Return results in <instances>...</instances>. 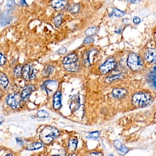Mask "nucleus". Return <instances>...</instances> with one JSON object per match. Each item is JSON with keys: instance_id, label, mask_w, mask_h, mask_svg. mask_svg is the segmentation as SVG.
<instances>
[{"instance_id": "nucleus-29", "label": "nucleus", "mask_w": 156, "mask_h": 156, "mask_svg": "<svg viewBox=\"0 0 156 156\" xmlns=\"http://www.w3.org/2000/svg\"><path fill=\"white\" fill-rule=\"evenodd\" d=\"M5 61H6V58L3 55L0 53V66L4 65Z\"/></svg>"}, {"instance_id": "nucleus-5", "label": "nucleus", "mask_w": 156, "mask_h": 156, "mask_svg": "<svg viewBox=\"0 0 156 156\" xmlns=\"http://www.w3.org/2000/svg\"><path fill=\"white\" fill-rule=\"evenodd\" d=\"M116 66H117V62L116 60L113 58H111L107 59L103 64L100 66L99 70L101 74L102 75H105L115 68Z\"/></svg>"}, {"instance_id": "nucleus-24", "label": "nucleus", "mask_w": 156, "mask_h": 156, "mask_svg": "<svg viewBox=\"0 0 156 156\" xmlns=\"http://www.w3.org/2000/svg\"><path fill=\"white\" fill-rule=\"evenodd\" d=\"M98 29L95 27H89L86 30L85 33L87 36H91L97 33Z\"/></svg>"}, {"instance_id": "nucleus-25", "label": "nucleus", "mask_w": 156, "mask_h": 156, "mask_svg": "<svg viewBox=\"0 0 156 156\" xmlns=\"http://www.w3.org/2000/svg\"><path fill=\"white\" fill-rule=\"evenodd\" d=\"M62 15L61 14L58 15L57 16L54 17V23L55 26L56 27H59L61 24L62 21Z\"/></svg>"}, {"instance_id": "nucleus-4", "label": "nucleus", "mask_w": 156, "mask_h": 156, "mask_svg": "<svg viewBox=\"0 0 156 156\" xmlns=\"http://www.w3.org/2000/svg\"><path fill=\"white\" fill-rule=\"evenodd\" d=\"M22 100L21 95L17 93H13L7 96L5 102L13 109H16L20 106Z\"/></svg>"}, {"instance_id": "nucleus-14", "label": "nucleus", "mask_w": 156, "mask_h": 156, "mask_svg": "<svg viewBox=\"0 0 156 156\" xmlns=\"http://www.w3.org/2000/svg\"><path fill=\"white\" fill-rule=\"evenodd\" d=\"M127 90L123 88H116L114 89L112 91L113 96L115 98H122L127 94Z\"/></svg>"}, {"instance_id": "nucleus-28", "label": "nucleus", "mask_w": 156, "mask_h": 156, "mask_svg": "<svg viewBox=\"0 0 156 156\" xmlns=\"http://www.w3.org/2000/svg\"><path fill=\"white\" fill-rule=\"evenodd\" d=\"M100 133L98 131L97 132H93L91 133L88 136H87L88 138H92V139H98L100 136Z\"/></svg>"}, {"instance_id": "nucleus-37", "label": "nucleus", "mask_w": 156, "mask_h": 156, "mask_svg": "<svg viewBox=\"0 0 156 156\" xmlns=\"http://www.w3.org/2000/svg\"><path fill=\"white\" fill-rule=\"evenodd\" d=\"M4 156H14L12 154H7L5 155Z\"/></svg>"}, {"instance_id": "nucleus-39", "label": "nucleus", "mask_w": 156, "mask_h": 156, "mask_svg": "<svg viewBox=\"0 0 156 156\" xmlns=\"http://www.w3.org/2000/svg\"><path fill=\"white\" fill-rule=\"evenodd\" d=\"M51 156H60L59 155L55 154V155H52Z\"/></svg>"}, {"instance_id": "nucleus-16", "label": "nucleus", "mask_w": 156, "mask_h": 156, "mask_svg": "<svg viewBox=\"0 0 156 156\" xmlns=\"http://www.w3.org/2000/svg\"><path fill=\"white\" fill-rule=\"evenodd\" d=\"M43 147V143L40 142H35L27 145L26 147V149L29 151H33V150H38L42 148Z\"/></svg>"}, {"instance_id": "nucleus-22", "label": "nucleus", "mask_w": 156, "mask_h": 156, "mask_svg": "<svg viewBox=\"0 0 156 156\" xmlns=\"http://www.w3.org/2000/svg\"><path fill=\"white\" fill-rule=\"evenodd\" d=\"M54 67L50 66H46L44 68L43 71V74L45 76H48L53 72Z\"/></svg>"}, {"instance_id": "nucleus-27", "label": "nucleus", "mask_w": 156, "mask_h": 156, "mask_svg": "<svg viewBox=\"0 0 156 156\" xmlns=\"http://www.w3.org/2000/svg\"><path fill=\"white\" fill-rule=\"evenodd\" d=\"M37 115L39 118H46L49 116V113L45 110H40L38 112Z\"/></svg>"}, {"instance_id": "nucleus-2", "label": "nucleus", "mask_w": 156, "mask_h": 156, "mask_svg": "<svg viewBox=\"0 0 156 156\" xmlns=\"http://www.w3.org/2000/svg\"><path fill=\"white\" fill-rule=\"evenodd\" d=\"M152 101L151 94L147 93H137L133 95L132 102L137 107H143L149 105Z\"/></svg>"}, {"instance_id": "nucleus-3", "label": "nucleus", "mask_w": 156, "mask_h": 156, "mask_svg": "<svg viewBox=\"0 0 156 156\" xmlns=\"http://www.w3.org/2000/svg\"><path fill=\"white\" fill-rule=\"evenodd\" d=\"M127 64L130 69L133 71H138L143 67V62L142 58L137 54L132 53L128 56Z\"/></svg>"}, {"instance_id": "nucleus-12", "label": "nucleus", "mask_w": 156, "mask_h": 156, "mask_svg": "<svg viewBox=\"0 0 156 156\" xmlns=\"http://www.w3.org/2000/svg\"><path fill=\"white\" fill-rule=\"evenodd\" d=\"M78 57L76 54H71L65 57L63 60V65H69L78 62Z\"/></svg>"}, {"instance_id": "nucleus-36", "label": "nucleus", "mask_w": 156, "mask_h": 156, "mask_svg": "<svg viewBox=\"0 0 156 156\" xmlns=\"http://www.w3.org/2000/svg\"><path fill=\"white\" fill-rule=\"evenodd\" d=\"M16 142H17L18 144H23V141L22 140V139H20L19 138H17L16 139Z\"/></svg>"}, {"instance_id": "nucleus-21", "label": "nucleus", "mask_w": 156, "mask_h": 156, "mask_svg": "<svg viewBox=\"0 0 156 156\" xmlns=\"http://www.w3.org/2000/svg\"><path fill=\"white\" fill-rule=\"evenodd\" d=\"M123 77L122 75L121 74H117V75H114V76H111L107 77L105 79V82L107 83H111L113 81L115 80H118V79H122Z\"/></svg>"}, {"instance_id": "nucleus-41", "label": "nucleus", "mask_w": 156, "mask_h": 156, "mask_svg": "<svg viewBox=\"0 0 156 156\" xmlns=\"http://www.w3.org/2000/svg\"><path fill=\"white\" fill-rule=\"evenodd\" d=\"M1 123H2V122H0V124H1Z\"/></svg>"}, {"instance_id": "nucleus-20", "label": "nucleus", "mask_w": 156, "mask_h": 156, "mask_svg": "<svg viewBox=\"0 0 156 156\" xmlns=\"http://www.w3.org/2000/svg\"><path fill=\"white\" fill-rule=\"evenodd\" d=\"M125 14V13L123 11H121L119 9L114 8L113 9L112 12L109 14V16L111 17L112 16H116V17H119L123 16Z\"/></svg>"}, {"instance_id": "nucleus-33", "label": "nucleus", "mask_w": 156, "mask_h": 156, "mask_svg": "<svg viewBox=\"0 0 156 156\" xmlns=\"http://www.w3.org/2000/svg\"><path fill=\"white\" fill-rule=\"evenodd\" d=\"M133 22L134 23L136 24H138L140 23V22H141V19L139 17H134L133 19Z\"/></svg>"}, {"instance_id": "nucleus-10", "label": "nucleus", "mask_w": 156, "mask_h": 156, "mask_svg": "<svg viewBox=\"0 0 156 156\" xmlns=\"http://www.w3.org/2000/svg\"><path fill=\"white\" fill-rule=\"evenodd\" d=\"M51 5L56 10H62L67 7V0H51Z\"/></svg>"}, {"instance_id": "nucleus-11", "label": "nucleus", "mask_w": 156, "mask_h": 156, "mask_svg": "<svg viewBox=\"0 0 156 156\" xmlns=\"http://www.w3.org/2000/svg\"><path fill=\"white\" fill-rule=\"evenodd\" d=\"M53 106L55 110H59L61 106V93L60 91L55 93L53 97Z\"/></svg>"}, {"instance_id": "nucleus-38", "label": "nucleus", "mask_w": 156, "mask_h": 156, "mask_svg": "<svg viewBox=\"0 0 156 156\" xmlns=\"http://www.w3.org/2000/svg\"><path fill=\"white\" fill-rule=\"evenodd\" d=\"M67 156H77L76 154H70L69 155H68Z\"/></svg>"}, {"instance_id": "nucleus-8", "label": "nucleus", "mask_w": 156, "mask_h": 156, "mask_svg": "<svg viewBox=\"0 0 156 156\" xmlns=\"http://www.w3.org/2000/svg\"><path fill=\"white\" fill-rule=\"evenodd\" d=\"M35 89V86L32 84H29L26 86L21 92V97L22 100L24 101H27Z\"/></svg>"}, {"instance_id": "nucleus-1", "label": "nucleus", "mask_w": 156, "mask_h": 156, "mask_svg": "<svg viewBox=\"0 0 156 156\" xmlns=\"http://www.w3.org/2000/svg\"><path fill=\"white\" fill-rule=\"evenodd\" d=\"M59 130L51 126L45 127L40 132L39 139L41 143L46 145L51 144L59 135Z\"/></svg>"}, {"instance_id": "nucleus-6", "label": "nucleus", "mask_w": 156, "mask_h": 156, "mask_svg": "<svg viewBox=\"0 0 156 156\" xmlns=\"http://www.w3.org/2000/svg\"><path fill=\"white\" fill-rule=\"evenodd\" d=\"M37 71L32 66L25 65L22 68V75L26 80H34L36 76Z\"/></svg>"}, {"instance_id": "nucleus-40", "label": "nucleus", "mask_w": 156, "mask_h": 156, "mask_svg": "<svg viewBox=\"0 0 156 156\" xmlns=\"http://www.w3.org/2000/svg\"><path fill=\"white\" fill-rule=\"evenodd\" d=\"M113 156V155H112V154H110V155H109V156Z\"/></svg>"}, {"instance_id": "nucleus-35", "label": "nucleus", "mask_w": 156, "mask_h": 156, "mask_svg": "<svg viewBox=\"0 0 156 156\" xmlns=\"http://www.w3.org/2000/svg\"><path fill=\"white\" fill-rule=\"evenodd\" d=\"M142 1V0H126L128 2L131 3H137Z\"/></svg>"}, {"instance_id": "nucleus-31", "label": "nucleus", "mask_w": 156, "mask_h": 156, "mask_svg": "<svg viewBox=\"0 0 156 156\" xmlns=\"http://www.w3.org/2000/svg\"><path fill=\"white\" fill-rule=\"evenodd\" d=\"M67 48L65 47H62L61 48H60L59 49L58 51V52L59 54H61V55H63V54H65L67 52Z\"/></svg>"}, {"instance_id": "nucleus-32", "label": "nucleus", "mask_w": 156, "mask_h": 156, "mask_svg": "<svg viewBox=\"0 0 156 156\" xmlns=\"http://www.w3.org/2000/svg\"><path fill=\"white\" fill-rule=\"evenodd\" d=\"M93 38L91 37H86V38L84 39V41H83V43L85 44H89V43H91L92 42Z\"/></svg>"}, {"instance_id": "nucleus-34", "label": "nucleus", "mask_w": 156, "mask_h": 156, "mask_svg": "<svg viewBox=\"0 0 156 156\" xmlns=\"http://www.w3.org/2000/svg\"><path fill=\"white\" fill-rule=\"evenodd\" d=\"M88 156H103V154L101 153H92L89 154Z\"/></svg>"}, {"instance_id": "nucleus-17", "label": "nucleus", "mask_w": 156, "mask_h": 156, "mask_svg": "<svg viewBox=\"0 0 156 156\" xmlns=\"http://www.w3.org/2000/svg\"><path fill=\"white\" fill-rule=\"evenodd\" d=\"M64 67L68 71L71 72H75L79 69L80 66L77 62L69 65H64Z\"/></svg>"}, {"instance_id": "nucleus-9", "label": "nucleus", "mask_w": 156, "mask_h": 156, "mask_svg": "<svg viewBox=\"0 0 156 156\" xmlns=\"http://www.w3.org/2000/svg\"><path fill=\"white\" fill-rule=\"evenodd\" d=\"M156 51L154 48H148L145 53V59L149 63H155L156 61Z\"/></svg>"}, {"instance_id": "nucleus-7", "label": "nucleus", "mask_w": 156, "mask_h": 156, "mask_svg": "<svg viewBox=\"0 0 156 156\" xmlns=\"http://www.w3.org/2000/svg\"><path fill=\"white\" fill-rule=\"evenodd\" d=\"M97 53V50L92 49L84 53L82 56V63L84 66L89 67L91 66L94 62Z\"/></svg>"}, {"instance_id": "nucleus-23", "label": "nucleus", "mask_w": 156, "mask_h": 156, "mask_svg": "<svg viewBox=\"0 0 156 156\" xmlns=\"http://www.w3.org/2000/svg\"><path fill=\"white\" fill-rule=\"evenodd\" d=\"M80 10L79 5L78 4H73L69 7V11L72 13H77Z\"/></svg>"}, {"instance_id": "nucleus-18", "label": "nucleus", "mask_w": 156, "mask_h": 156, "mask_svg": "<svg viewBox=\"0 0 156 156\" xmlns=\"http://www.w3.org/2000/svg\"><path fill=\"white\" fill-rule=\"evenodd\" d=\"M114 145L116 149H118L121 152L124 153V154H126L128 151V148L126 147L120 141H118V140H115L114 141Z\"/></svg>"}, {"instance_id": "nucleus-13", "label": "nucleus", "mask_w": 156, "mask_h": 156, "mask_svg": "<svg viewBox=\"0 0 156 156\" xmlns=\"http://www.w3.org/2000/svg\"><path fill=\"white\" fill-rule=\"evenodd\" d=\"M43 86L48 93H51L53 92L56 86V83L54 81H47L44 83Z\"/></svg>"}, {"instance_id": "nucleus-15", "label": "nucleus", "mask_w": 156, "mask_h": 156, "mask_svg": "<svg viewBox=\"0 0 156 156\" xmlns=\"http://www.w3.org/2000/svg\"><path fill=\"white\" fill-rule=\"evenodd\" d=\"M8 83L9 80L7 76L2 72H0V89H5Z\"/></svg>"}, {"instance_id": "nucleus-26", "label": "nucleus", "mask_w": 156, "mask_h": 156, "mask_svg": "<svg viewBox=\"0 0 156 156\" xmlns=\"http://www.w3.org/2000/svg\"><path fill=\"white\" fill-rule=\"evenodd\" d=\"M22 67L20 65H18L15 68L14 74L16 77H19L22 75Z\"/></svg>"}, {"instance_id": "nucleus-19", "label": "nucleus", "mask_w": 156, "mask_h": 156, "mask_svg": "<svg viewBox=\"0 0 156 156\" xmlns=\"http://www.w3.org/2000/svg\"><path fill=\"white\" fill-rule=\"evenodd\" d=\"M78 144V140L76 138L70 140L68 143V148L70 151L71 152L75 151L77 149Z\"/></svg>"}, {"instance_id": "nucleus-30", "label": "nucleus", "mask_w": 156, "mask_h": 156, "mask_svg": "<svg viewBox=\"0 0 156 156\" xmlns=\"http://www.w3.org/2000/svg\"><path fill=\"white\" fill-rule=\"evenodd\" d=\"M14 3V0H7V4H6V7L7 10L10 9L13 6Z\"/></svg>"}]
</instances>
